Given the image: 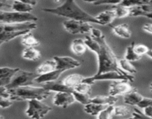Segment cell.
Masks as SVG:
<instances>
[{
	"label": "cell",
	"mask_w": 152,
	"mask_h": 119,
	"mask_svg": "<svg viewBox=\"0 0 152 119\" xmlns=\"http://www.w3.org/2000/svg\"><path fill=\"white\" fill-rule=\"evenodd\" d=\"M85 42L88 48L94 52L97 57V71L95 75L110 71L126 73L119 66V60L107 43L105 35L99 38H94L91 35L86 36L85 37Z\"/></svg>",
	"instance_id": "cell-1"
},
{
	"label": "cell",
	"mask_w": 152,
	"mask_h": 119,
	"mask_svg": "<svg viewBox=\"0 0 152 119\" xmlns=\"http://www.w3.org/2000/svg\"><path fill=\"white\" fill-rule=\"evenodd\" d=\"M42 10L56 16L68 18V19H75L101 25L100 22L96 19V16H92L90 13L83 10L76 2V0H65L58 7L42 8Z\"/></svg>",
	"instance_id": "cell-2"
},
{
	"label": "cell",
	"mask_w": 152,
	"mask_h": 119,
	"mask_svg": "<svg viewBox=\"0 0 152 119\" xmlns=\"http://www.w3.org/2000/svg\"><path fill=\"white\" fill-rule=\"evenodd\" d=\"M8 91L10 92V99L13 101H25L34 99L42 101L48 98L51 94L50 91L43 86L37 87L31 85L8 89Z\"/></svg>",
	"instance_id": "cell-3"
},
{
	"label": "cell",
	"mask_w": 152,
	"mask_h": 119,
	"mask_svg": "<svg viewBox=\"0 0 152 119\" xmlns=\"http://www.w3.org/2000/svg\"><path fill=\"white\" fill-rule=\"evenodd\" d=\"M38 18L31 13H19L16 11H7L0 10V22L6 24L23 23L37 22Z\"/></svg>",
	"instance_id": "cell-4"
},
{
	"label": "cell",
	"mask_w": 152,
	"mask_h": 119,
	"mask_svg": "<svg viewBox=\"0 0 152 119\" xmlns=\"http://www.w3.org/2000/svg\"><path fill=\"white\" fill-rule=\"evenodd\" d=\"M126 80L130 82L134 80L133 74L128 73L120 72L117 71H110L98 75H94L92 77H85L83 82L89 84H93L96 81H103V80Z\"/></svg>",
	"instance_id": "cell-5"
},
{
	"label": "cell",
	"mask_w": 152,
	"mask_h": 119,
	"mask_svg": "<svg viewBox=\"0 0 152 119\" xmlns=\"http://www.w3.org/2000/svg\"><path fill=\"white\" fill-rule=\"evenodd\" d=\"M39 74L36 71H28L19 70L12 79L10 84L6 86L7 89H14L20 86H31L35 83Z\"/></svg>",
	"instance_id": "cell-6"
},
{
	"label": "cell",
	"mask_w": 152,
	"mask_h": 119,
	"mask_svg": "<svg viewBox=\"0 0 152 119\" xmlns=\"http://www.w3.org/2000/svg\"><path fill=\"white\" fill-rule=\"evenodd\" d=\"M52 110V107L42 102L38 99L28 101V106L25 113L27 116L31 118L39 119L44 118L48 113Z\"/></svg>",
	"instance_id": "cell-7"
},
{
	"label": "cell",
	"mask_w": 152,
	"mask_h": 119,
	"mask_svg": "<svg viewBox=\"0 0 152 119\" xmlns=\"http://www.w3.org/2000/svg\"><path fill=\"white\" fill-rule=\"evenodd\" d=\"M63 26L71 34H83L90 33L93 26L89 22H82L75 19H68L63 22Z\"/></svg>",
	"instance_id": "cell-8"
},
{
	"label": "cell",
	"mask_w": 152,
	"mask_h": 119,
	"mask_svg": "<svg viewBox=\"0 0 152 119\" xmlns=\"http://www.w3.org/2000/svg\"><path fill=\"white\" fill-rule=\"evenodd\" d=\"M130 83L129 80H112L109 86L108 95L116 97L126 95L134 89Z\"/></svg>",
	"instance_id": "cell-9"
},
{
	"label": "cell",
	"mask_w": 152,
	"mask_h": 119,
	"mask_svg": "<svg viewBox=\"0 0 152 119\" xmlns=\"http://www.w3.org/2000/svg\"><path fill=\"white\" fill-rule=\"evenodd\" d=\"M53 59L56 62V69H60L64 71L78 68L81 65L80 62L71 57L55 56L53 57Z\"/></svg>",
	"instance_id": "cell-10"
},
{
	"label": "cell",
	"mask_w": 152,
	"mask_h": 119,
	"mask_svg": "<svg viewBox=\"0 0 152 119\" xmlns=\"http://www.w3.org/2000/svg\"><path fill=\"white\" fill-rule=\"evenodd\" d=\"M76 102L73 92H56L53 96V104L54 106L62 108H67L70 105Z\"/></svg>",
	"instance_id": "cell-11"
},
{
	"label": "cell",
	"mask_w": 152,
	"mask_h": 119,
	"mask_svg": "<svg viewBox=\"0 0 152 119\" xmlns=\"http://www.w3.org/2000/svg\"><path fill=\"white\" fill-rule=\"evenodd\" d=\"M37 28V24L35 22L15 24L0 23V33L24 31V30H31V31H33V30H35Z\"/></svg>",
	"instance_id": "cell-12"
},
{
	"label": "cell",
	"mask_w": 152,
	"mask_h": 119,
	"mask_svg": "<svg viewBox=\"0 0 152 119\" xmlns=\"http://www.w3.org/2000/svg\"><path fill=\"white\" fill-rule=\"evenodd\" d=\"M19 70V68L0 67V86L6 87L10 84L13 77Z\"/></svg>",
	"instance_id": "cell-13"
},
{
	"label": "cell",
	"mask_w": 152,
	"mask_h": 119,
	"mask_svg": "<svg viewBox=\"0 0 152 119\" xmlns=\"http://www.w3.org/2000/svg\"><path fill=\"white\" fill-rule=\"evenodd\" d=\"M130 16H145L152 19V2L143 5L130 7Z\"/></svg>",
	"instance_id": "cell-14"
},
{
	"label": "cell",
	"mask_w": 152,
	"mask_h": 119,
	"mask_svg": "<svg viewBox=\"0 0 152 119\" xmlns=\"http://www.w3.org/2000/svg\"><path fill=\"white\" fill-rule=\"evenodd\" d=\"M64 72V71L60 69H56L50 72L46 73V74L39 75L35 80V83H46L49 82L56 81L59 79L61 74Z\"/></svg>",
	"instance_id": "cell-15"
},
{
	"label": "cell",
	"mask_w": 152,
	"mask_h": 119,
	"mask_svg": "<svg viewBox=\"0 0 152 119\" xmlns=\"http://www.w3.org/2000/svg\"><path fill=\"white\" fill-rule=\"evenodd\" d=\"M143 96L137 89H134L132 92L124 95L123 101L124 103L129 106H137L138 104L142 101Z\"/></svg>",
	"instance_id": "cell-16"
},
{
	"label": "cell",
	"mask_w": 152,
	"mask_h": 119,
	"mask_svg": "<svg viewBox=\"0 0 152 119\" xmlns=\"http://www.w3.org/2000/svg\"><path fill=\"white\" fill-rule=\"evenodd\" d=\"M88 49V48L85 42V40H83V39H76L73 40L71 44V50L77 56L83 55L87 51Z\"/></svg>",
	"instance_id": "cell-17"
},
{
	"label": "cell",
	"mask_w": 152,
	"mask_h": 119,
	"mask_svg": "<svg viewBox=\"0 0 152 119\" xmlns=\"http://www.w3.org/2000/svg\"><path fill=\"white\" fill-rule=\"evenodd\" d=\"M43 87L45 88L48 90L50 91V92H73V89H71V88L68 87L67 86H65L63 83V82H56L53 81V82H49V83H46L43 85Z\"/></svg>",
	"instance_id": "cell-18"
},
{
	"label": "cell",
	"mask_w": 152,
	"mask_h": 119,
	"mask_svg": "<svg viewBox=\"0 0 152 119\" xmlns=\"http://www.w3.org/2000/svg\"><path fill=\"white\" fill-rule=\"evenodd\" d=\"M112 31L116 36L121 38L129 39L132 37V31L129 25L126 23L120 24V25L112 27Z\"/></svg>",
	"instance_id": "cell-19"
},
{
	"label": "cell",
	"mask_w": 152,
	"mask_h": 119,
	"mask_svg": "<svg viewBox=\"0 0 152 119\" xmlns=\"http://www.w3.org/2000/svg\"><path fill=\"white\" fill-rule=\"evenodd\" d=\"M56 69V62L55 61V60H46L45 62H43L42 63L40 64L38 67L36 69V72L39 74V75H41V74H46V73L50 72L52 71H54Z\"/></svg>",
	"instance_id": "cell-20"
},
{
	"label": "cell",
	"mask_w": 152,
	"mask_h": 119,
	"mask_svg": "<svg viewBox=\"0 0 152 119\" xmlns=\"http://www.w3.org/2000/svg\"><path fill=\"white\" fill-rule=\"evenodd\" d=\"M84 78L85 77H83V75H81L80 74H71L67 76V77H65L62 81L63 82V83L65 86H67L68 87L71 88V89L74 90V88L77 85L80 84V83L83 82Z\"/></svg>",
	"instance_id": "cell-21"
},
{
	"label": "cell",
	"mask_w": 152,
	"mask_h": 119,
	"mask_svg": "<svg viewBox=\"0 0 152 119\" xmlns=\"http://www.w3.org/2000/svg\"><path fill=\"white\" fill-rule=\"evenodd\" d=\"M96 18L100 22L101 25H111L116 19V16L114 12L112 10H110L99 13V14L96 15Z\"/></svg>",
	"instance_id": "cell-22"
},
{
	"label": "cell",
	"mask_w": 152,
	"mask_h": 119,
	"mask_svg": "<svg viewBox=\"0 0 152 119\" xmlns=\"http://www.w3.org/2000/svg\"><path fill=\"white\" fill-rule=\"evenodd\" d=\"M118 101V98L112 95H99L94 98H91V102L95 104H102V105H114Z\"/></svg>",
	"instance_id": "cell-23"
},
{
	"label": "cell",
	"mask_w": 152,
	"mask_h": 119,
	"mask_svg": "<svg viewBox=\"0 0 152 119\" xmlns=\"http://www.w3.org/2000/svg\"><path fill=\"white\" fill-rule=\"evenodd\" d=\"M22 58L28 60L36 61L41 58V52L34 47H25V48L22 51Z\"/></svg>",
	"instance_id": "cell-24"
},
{
	"label": "cell",
	"mask_w": 152,
	"mask_h": 119,
	"mask_svg": "<svg viewBox=\"0 0 152 119\" xmlns=\"http://www.w3.org/2000/svg\"><path fill=\"white\" fill-rule=\"evenodd\" d=\"M108 107L107 105H102V104H95V103L90 102L89 104L85 105L84 111L87 114L91 115L92 116H96L97 117L98 115L99 114L101 111L104 109L105 108Z\"/></svg>",
	"instance_id": "cell-25"
},
{
	"label": "cell",
	"mask_w": 152,
	"mask_h": 119,
	"mask_svg": "<svg viewBox=\"0 0 152 119\" xmlns=\"http://www.w3.org/2000/svg\"><path fill=\"white\" fill-rule=\"evenodd\" d=\"M31 31V30H24V31H11V32H1L0 33V41H2L4 43H7L16 37L25 35L27 33Z\"/></svg>",
	"instance_id": "cell-26"
},
{
	"label": "cell",
	"mask_w": 152,
	"mask_h": 119,
	"mask_svg": "<svg viewBox=\"0 0 152 119\" xmlns=\"http://www.w3.org/2000/svg\"><path fill=\"white\" fill-rule=\"evenodd\" d=\"M11 9L19 13H31L34 10V6L21 1H13Z\"/></svg>",
	"instance_id": "cell-27"
},
{
	"label": "cell",
	"mask_w": 152,
	"mask_h": 119,
	"mask_svg": "<svg viewBox=\"0 0 152 119\" xmlns=\"http://www.w3.org/2000/svg\"><path fill=\"white\" fill-rule=\"evenodd\" d=\"M111 10L115 13L116 18L122 19L130 16V7L127 6L122 5V4H114L112 6Z\"/></svg>",
	"instance_id": "cell-28"
},
{
	"label": "cell",
	"mask_w": 152,
	"mask_h": 119,
	"mask_svg": "<svg viewBox=\"0 0 152 119\" xmlns=\"http://www.w3.org/2000/svg\"><path fill=\"white\" fill-rule=\"evenodd\" d=\"M22 44L25 47H34L39 46V40H37L32 34V33L28 32L25 35L22 36Z\"/></svg>",
	"instance_id": "cell-29"
},
{
	"label": "cell",
	"mask_w": 152,
	"mask_h": 119,
	"mask_svg": "<svg viewBox=\"0 0 152 119\" xmlns=\"http://www.w3.org/2000/svg\"><path fill=\"white\" fill-rule=\"evenodd\" d=\"M119 62V66L121 68L123 71H124L125 72L129 73V74H136L137 72V70L135 68L134 65L132 63V62L128 60H126V58H123V59H120L118 60Z\"/></svg>",
	"instance_id": "cell-30"
},
{
	"label": "cell",
	"mask_w": 152,
	"mask_h": 119,
	"mask_svg": "<svg viewBox=\"0 0 152 119\" xmlns=\"http://www.w3.org/2000/svg\"><path fill=\"white\" fill-rule=\"evenodd\" d=\"M134 42H132L131 43L130 46H128L126 48V54H125V58L128 60L131 61V62H134V61H137L142 58V57L139 56L135 52L134 48Z\"/></svg>",
	"instance_id": "cell-31"
},
{
	"label": "cell",
	"mask_w": 152,
	"mask_h": 119,
	"mask_svg": "<svg viewBox=\"0 0 152 119\" xmlns=\"http://www.w3.org/2000/svg\"><path fill=\"white\" fill-rule=\"evenodd\" d=\"M73 95H74V98H75L76 101L83 104V105L85 106L91 102V98L89 94L80 93V92H76V91H73Z\"/></svg>",
	"instance_id": "cell-32"
},
{
	"label": "cell",
	"mask_w": 152,
	"mask_h": 119,
	"mask_svg": "<svg viewBox=\"0 0 152 119\" xmlns=\"http://www.w3.org/2000/svg\"><path fill=\"white\" fill-rule=\"evenodd\" d=\"M114 105H108L106 108L104 109L102 111L99 112L97 115L98 119H111L114 117Z\"/></svg>",
	"instance_id": "cell-33"
},
{
	"label": "cell",
	"mask_w": 152,
	"mask_h": 119,
	"mask_svg": "<svg viewBox=\"0 0 152 119\" xmlns=\"http://www.w3.org/2000/svg\"><path fill=\"white\" fill-rule=\"evenodd\" d=\"M152 2V0H123L120 4L127 7H134V6L143 5Z\"/></svg>",
	"instance_id": "cell-34"
},
{
	"label": "cell",
	"mask_w": 152,
	"mask_h": 119,
	"mask_svg": "<svg viewBox=\"0 0 152 119\" xmlns=\"http://www.w3.org/2000/svg\"><path fill=\"white\" fill-rule=\"evenodd\" d=\"M85 2L91 3L94 5H102V4H118L123 0H83Z\"/></svg>",
	"instance_id": "cell-35"
},
{
	"label": "cell",
	"mask_w": 152,
	"mask_h": 119,
	"mask_svg": "<svg viewBox=\"0 0 152 119\" xmlns=\"http://www.w3.org/2000/svg\"><path fill=\"white\" fill-rule=\"evenodd\" d=\"M131 112V109L129 107L126 106H117L114 107V115L115 117H123L126 116Z\"/></svg>",
	"instance_id": "cell-36"
},
{
	"label": "cell",
	"mask_w": 152,
	"mask_h": 119,
	"mask_svg": "<svg viewBox=\"0 0 152 119\" xmlns=\"http://www.w3.org/2000/svg\"><path fill=\"white\" fill-rule=\"evenodd\" d=\"M74 91L80 92V93L89 94L90 95L91 92V84L82 82V83H80V84H78L74 88Z\"/></svg>",
	"instance_id": "cell-37"
},
{
	"label": "cell",
	"mask_w": 152,
	"mask_h": 119,
	"mask_svg": "<svg viewBox=\"0 0 152 119\" xmlns=\"http://www.w3.org/2000/svg\"><path fill=\"white\" fill-rule=\"evenodd\" d=\"M134 48L135 52L139 56L142 57L143 55H146L148 51H149V48L148 46H146L145 45L143 44H136L134 43Z\"/></svg>",
	"instance_id": "cell-38"
},
{
	"label": "cell",
	"mask_w": 152,
	"mask_h": 119,
	"mask_svg": "<svg viewBox=\"0 0 152 119\" xmlns=\"http://www.w3.org/2000/svg\"><path fill=\"white\" fill-rule=\"evenodd\" d=\"M149 106H152V98L143 97L142 101L138 104L137 107H139L140 108L144 109L147 107H149Z\"/></svg>",
	"instance_id": "cell-39"
},
{
	"label": "cell",
	"mask_w": 152,
	"mask_h": 119,
	"mask_svg": "<svg viewBox=\"0 0 152 119\" xmlns=\"http://www.w3.org/2000/svg\"><path fill=\"white\" fill-rule=\"evenodd\" d=\"M91 36L94 38H99V37H102L104 35L102 33V31L100 30L97 29V28H92V29L91 30Z\"/></svg>",
	"instance_id": "cell-40"
},
{
	"label": "cell",
	"mask_w": 152,
	"mask_h": 119,
	"mask_svg": "<svg viewBox=\"0 0 152 119\" xmlns=\"http://www.w3.org/2000/svg\"><path fill=\"white\" fill-rule=\"evenodd\" d=\"M10 0H0V10H2L3 8H11L12 3H10Z\"/></svg>",
	"instance_id": "cell-41"
},
{
	"label": "cell",
	"mask_w": 152,
	"mask_h": 119,
	"mask_svg": "<svg viewBox=\"0 0 152 119\" xmlns=\"http://www.w3.org/2000/svg\"><path fill=\"white\" fill-rule=\"evenodd\" d=\"M142 117H145L144 113H142L140 111L137 109H134V111L132 112V118H142Z\"/></svg>",
	"instance_id": "cell-42"
},
{
	"label": "cell",
	"mask_w": 152,
	"mask_h": 119,
	"mask_svg": "<svg viewBox=\"0 0 152 119\" xmlns=\"http://www.w3.org/2000/svg\"><path fill=\"white\" fill-rule=\"evenodd\" d=\"M143 113L145 116L152 118V106H149L143 109Z\"/></svg>",
	"instance_id": "cell-43"
},
{
	"label": "cell",
	"mask_w": 152,
	"mask_h": 119,
	"mask_svg": "<svg viewBox=\"0 0 152 119\" xmlns=\"http://www.w3.org/2000/svg\"><path fill=\"white\" fill-rule=\"evenodd\" d=\"M142 28H143V30L145 31V32L148 33V34H152V24L151 23L145 24V25H143V27H142Z\"/></svg>",
	"instance_id": "cell-44"
},
{
	"label": "cell",
	"mask_w": 152,
	"mask_h": 119,
	"mask_svg": "<svg viewBox=\"0 0 152 119\" xmlns=\"http://www.w3.org/2000/svg\"><path fill=\"white\" fill-rule=\"evenodd\" d=\"M19 1L27 3V4H29L32 6H35L37 4V0H19Z\"/></svg>",
	"instance_id": "cell-45"
},
{
	"label": "cell",
	"mask_w": 152,
	"mask_h": 119,
	"mask_svg": "<svg viewBox=\"0 0 152 119\" xmlns=\"http://www.w3.org/2000/svg\"><path fill=\"white\" fill-rule=\"evenodd\" d=\"M147 56L149 58H151V59H152V48H150L149 51H148V53H147Z\"/></svg>",
	"instance_id": "cell-46"
},
{
	"label": "cell",
	"mask_w": 152,
	"mask_h": 119,
	"mask_svg": "<svg viewBox=\"0 0 152 119\" xmlns=\"http://www.w3.org/2000/svg\"><path fill=\"white\" fill-rule=\"evenodd\" d=\"M149 89L150 91H151V92H152V83L149 85Z\"/></svg>",
	"instance_id": "cell-47"
},
{
	"label": "cell",
	"mask_w": 152,
	"mask_h": 119,
	"mask_svg": "<svg viewBox=\"0 0 152 119\" xmlns=\"http://www.w3.org/2000/svg\"><path fill=\"white\" fill-rule=\"evenodd\" d=\"M3 43H3V42H2V41H0V46H1V45H2V44H3Z\"/></svg>",
	"instance_id": "cell-48"
},
{
	"label": "cell",
	"mask_w": 152,
	"mask_h": 119,
	"mask_svg": "<svg viewBox=\"0 0 152 119\" xmlns=\"http://www.w3.org/2000/svg\"><path fill=\"white\" fill-rule=\"evenodd\" d=\"M0 118H3V116H1V115H0Z\"/></svg>",
	"instance_id": "cell-49"
}]
</instances>
